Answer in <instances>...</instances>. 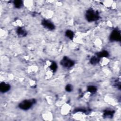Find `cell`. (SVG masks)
Here are the masks:
<instances>
[{"label": "cell", "instance_id": "obj_5", "mask_svg": "<svg viewBox=\"0 0 121 121\" xmlns=\"http://www.w3.org/2000/svg\"><path fill=\"white\" fill-rule=\"evenodd\" d=\"M42 25L49 30H53L55 28V26L54 24L51 21L47 19H43L41 22Z\"/></svg>", "mask_w": 121, "mask_h": 121}, {"label": "cell", "instance_id": "obj_13", "mask_svg": "<svg viewBox=\"0 0 121 121\" xmlns=\"http://www.w3.org/2000/svg\"><path fill=\"white\" fill-rule=\"evenodd\" d=\"M13 4L16 8H20L23 5V1L21 0H16L13 1Z\"/></svg>", "mask_w": 121, "mask_h": 121}, {"label": "cell", "instance_id": "obj_10", "mask_svg": "<svg viewBox=\"0 0 121 121\" xmlns=\"http://www.w3.org/2000/svg\"><path fill=\"white\" fill-rule=\"evenodd\" d=\"M100 60V59L97 57L96 56H92L90 59V62L92 65L97 64L99 62Z\"/></svg>", "mask_w": 121, "mask_h": 121}, {"label": "cell", "instance_id": "obj_9", "mask_svg": "<svg viewBox=\"0 0 121 121\" xmlns=\"http://www.w3.org/2000/svg\"><path fill=\"white\" fill-rule=\"evenodd\" d=\"M96 56L99 58L100 59L101 58H104V57H108L109 55V52L105 50H103L102 51H100L98 52H97L95 54Z\"/></svg>", "mask_w": 121, "mask_h": 121}, {"label": "cell", "instance_id": "obj_14", "mask_svg": "<svg viewBox=\"0 0 121 121\" xmlns=\"http://www.w3.org/2000/svg\"><path fill=\"white\" fill-rule=\"evenodd\" d=\"M49 68L52 70V72H55L57 69V65L55 62L52 61L51 64L50 66H49Z\"/></svg>", "mask_w": 121, "mask_h": 121}, {"label": "cell", "instance_id": "obj_2", "mask_svg": "<svg viewBox=\"0 0 121 121\" xmlns=\"http://www.w3.org/2000/svg\"><path fill=\"white\" fill-rule=\"evenodd\" d=\"M36 102L35 99H31L29 100H24L20 102L18 104V107L23 110H27L32 107L33 104Z\"/></svg>", "mask_w": 121, "mask_h": 121}, {"label": "cell", "instance_id": "obj_11", "mask_svg": "<svg viewBox=\"0 0 121 121\" xmlns=\"http://www.w3.org/2000/svg\"><path fill=\"white\" fill-rule=\"evenodd\" d=\"M65 36L70 40H72L74 36V33L70 30H67L65 33Z\"/></svg>", "mask_w": 121, "mask_h": 121}, {"label": "cell", "instance_id": "obj_3", "mask_svg": "<svg viewBox=\"0 0 121 121\" xmlns=\"http://www.w3.org/2000/svg\"><path fill=\"white\" fill-rule=\"evenodd\" d=\"M121 39V31L118 28L114 29L111 32L110 36L109 39L111 41H120Z\"/></svg>", "mask_w": 121, "mask_h": 121}, {"label": "cell", "instance_id": "obj_16", "mask_svg": "<svg viewBox=\"0 0 121 121\" xmlns=\"http://www.w3.org/2000/svg\"><path fill=\"white\" fill-rule=\"evenodd\" d=\"M65 90L68 92H71L73 90V86L71 84H68L65 86Z\"/></svg>", "mask_w": 121, "mask_h": 121}, {"label": "cell", "instance_id": "obj_8", "mask_svg": "<svg viewBox=\"0 0 121 121\" xmlns=\"http://www.w3.org/2000/svg\"><path fill=\"white\" fill-rule=\"evenodd\" d=\"M16 32L18 35L22 37H24L27 35V33L26 30L22 27H18L17 28Z\"/></svg>", "mask_w": 121, "mask_h": 121}, {"label": "cell", "instance_id": "obj_12", "mask_svg": "<svg viewBox=\"0 0 121 121\" xmlns=\"http://www.w3.org/2000/svg\"><path fill=\"white\" fill-rule=\"evenodd\" d=\"M97 87L95 86H93V85L89 86H87V91L90 92L91 94H95L97 91Z\"/></svg>", "mask_w": 121, "mask_h": 121}, {"label": "cell", "instance_id": "obj_4", "mask_svg": "<svg viewBox=\"0 0 121 121\" xmlns=\"http://www.w3.org/2000/svg\"><path fill=\"white\" fill-rule=\"evenodd\" d=\"M60 64L64 67L70 68L75 64V62L67 56H64L60 61Z\"/></svg>", "mask_w": 121, "mask_h": 121}, {"label": "cell", "instance_id": "obj_15", "mask_svg": "<svg viewBox=\"0 0 121 121\" xmlns=\"http://www.w3.org/2000/svg\"><path fill=\"white\" fill-rule=\"evenodd\" d=\"M84 112V113H87L88 112V110H86V109H84V108H77V109H75L74 110V112Z\"/></svg>", "mask_w": 121, "mask_h": 121}, {"label": "cell", "instance_id": "obj_6", "mask_svg": "<svg viewBox=\"0 0 121 121\" xmlns=\"http://www.w3.org/2000/svg\"><path fill=\"white\" fill-rule=\"evenodd\" d=\"M10 88V86L5 82H2L0 84V91L1 93H6Z\"/></svg>", "mask_w": 121, "mask_h": 121}, {"label": "cell", "instance_id": "obj_7", "mask_svg": "<svg viewBox=\"0 0 121 121\" xmlns=\"http://www.w3.org/2000/svg\"><path fill=\"white\" fill-rule=\"evenodd\" d=\"M114 114V111L113 110H105L103 113V117L104 118H111L113 117Z\"/></svg>", "mask_w": 121, "mask_h": 121}, {"label": "cell", "instance_id": "obj_1", "mask_svg": "<svg viewBox=\"0 0 121 121\" xmlns=\"http://www.w3.org/2000/svg\"><path fill=\"white\" fill-rule=\"evenodd\" d=\"M85 17L86 19L88 22H94L98 20L100 15L97 11H95L92 9H89L86 10Z\"/></svg>", "mask_w": 121, "mask_h": 121}]
</instances>
